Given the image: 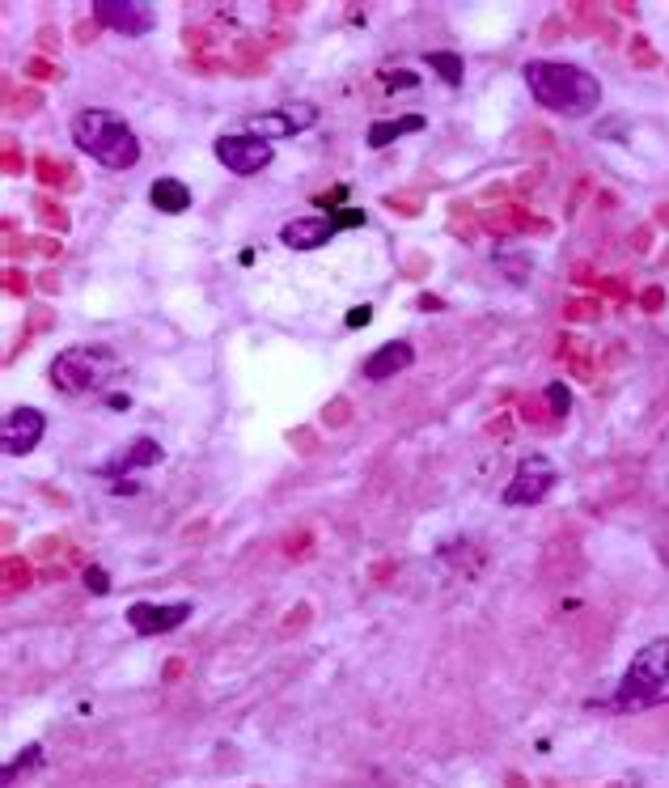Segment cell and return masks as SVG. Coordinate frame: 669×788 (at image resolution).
Returning a JSON list of instances; mask_svg holds the SVG:
<instances>
[{
  "mask_svg": "<svg viewBox=\"0 0 669 788\" xmlns=\"http://www.w3.org/2000/svg\"><path fill=\"white\" fill-rule=\"evenodd\" d=\"M526 85L538 106H547V111H559V115H593L602 102V85L593 73L576 64H564V60H530L526 64Z\"/></svg>",
  "mask_w": 669,
  "mask_h": 788,
  "instance_id": "cell-1",
  "label": "cell"
},
{
  "mask_svg": "<svg viewBox=\"0 0 669 788\" xmlns=\"http://www.w3.org/2000/svg\"><path fill=\"white\" fill-rule=\"evenodd\" d=\"M72 140H77L81 153H89L106 170H132L140 161L136 132L115 111H102V106H85V111L72 119Z\"/></svg>",
  "mask_w": 669,
  "mask_h": 788,
  "instance_id": "cell-2",
  "label": "cell"
},
{
  "mask_svg": "<svg viewBox=\"0 0 669 788\" xmlns=\"http://www.w3.org/2000/svg\"><path fill=\"white\" fill-rule=\"evenodd\" d=\"M657 704H669V636L644 644L631 657L619 691H614V708L619 712H644Z\"/></svg>",
  "mask_w": 669,
  "mask_h": 788,
  "instance_id": "cell-3",
  "label": "cell"
},
{
  "mask_svg": "<svg viewBox=\"0 0 669 788\" xmlns=\"http://www.w3.org/2000/svg\"><path fill=\"white\" fill-rule=\"evenodd\" d=\"M111 373H115V356L106 348H68L51 365V382L64 394H85V390H98Z\"/></svg>",
  "mask_w": 669,
  "mask_h": 788,
  "instance_id": "cell-4",
  "label": "cell"
},
{
  "mask_svg": "<svg viewBox=\"0 0 669 788\" xmlns=\"http://www.w3.org/2000/svg\"><path fill=\"white\" fill-rule=\"evenodd\" d=\"M551 488H555V467H551V458L526 454V458L517 462V475L509 479V488H504V505H513V509L538 505V500L547 496Z\"/></svg>",
  "mask_w": 669,
  "mask_h": 788,
  "instance_id": "cell-5",
  "label": "cell"
},
{
  "mask_svg": "<svg viewBox=\"0 0 669 788\" xmlns=\"http://www.w3.org/2000/svg\"><path fill=\"white\" fill-rule=\"evenodd\" d=\"M94 17L98 26L119 30L128 39H140V34H149L157 26V9L144 5V0H94Z\"/></svg>",
  "mask_w": 669,
  "mask_h": 788,
  "instance_id": "cell-6",
  "label": "cell"
},
{
  "mask_svg": "<svg viewBox=\"0 0 669 788\" xmlns=\"http://www.w3.org/2000/svg\"><path fill=\"white\" fill-rule=\"evenodd\" d=\"M271 157H276V149H271L267 140L250 136V132L216 140V161H221L225 170H233V174H259L263 166H271Z\"/></svg>",
  "mask_w": 669,
  "mask_h": 788,
  "instance_id": "cell-7",
  "label": "cell"
},
{
  "mask_svg": "<svg viewBox=\"0 0 669 788\" xmlns=\"http://www.w3.org/2000/svg\"><path fill=\"white\" fill-rule=\"evenodd\" d=\"M43 433H47V420H43L39 407H13L5 416V424H0V445H5V454L26 458V454L39 450Z\"/></svg>",
  "mask_w": 669,
  "mask_h": 788,
  "instance_id": "cell-8",
  "label": "cell"
},
{
  "mask_svg": "<svg viewBox=\"0 0 669 788\" xmlns=\"http://www.w3.org/2000/svg\"><path fill=\"white\" fill-rule=\"evenodd\" d=\"M318 123V106L314 102H288V106H280V111H259V115H250V136H259V140H271V136H293V132H305V128H314Z\"/></svg>",
  "mask_w": 669,
  "mask_h": 788,
  "instance_id": "cell-9",
  "label": "cell"
},
{
  "mask_svg": "<svg viewBox=\"0 0 669 788\" xmlns=\"http://www.w3.org/2000/svg\"><path fill=\"white\" fill-rule=\"evenodd\" d=\"M191 619V602H174V606H157V602H132L128 606V623L140 636H166L178 623Z\"/></svg>",
  "mask_w": 669,
  "mask_h": 788,
  "instance_id": "cell-10",
  "label": "cell"
},
{
  "mask_svg": "<svg viewBox=\"0 0 669 788\" xmlns=\"http://www.w3.org/2000/svg\"><path fill=\"white\" fill-rule=\"evenodd\" d=\"M339 234L331 217H301V221H288L280 229V242L288 250H318L322 242H331Z\"/></svg>",
  "mask_w": 669,
  "mask_h": 788,
  "instance_id": "cell-11",
  "label": "cell"
},
{
  "mask_svg": "<svg viewBox=\"0 0 669 788\" xmlns=\"http://www.w3.org/2000/svg\"><path fill=\"white\" fill-rule=\"evenodd\" d=\"M411 361H415V348L407 344V339H394V344H382L377 352L365 356V378L386 382V378H394V373L411 369Z\"/></svg>",
  "mask_w": 669,
  "mask_h": 788,
  "instance_id": "cell-12",
  "label": "cell"
},
{
  "mask_svg": "<svg viewBox=\"0 0 669 788\" xmlns=\"http://www.w3.org/2000/svg\"><path fill=\"white\" fill-rule=\"evenodd\" d=\"M483 229H492V234H547V221H538L526 208H496L483 217Z\"/></svg>",
  "mask_w": 669,
  "mask_h": 788,
  "instance_id": "cell-13",
  "label": "cell"
},
{
  "mask_svg": "<svg viewBox=\"0 0 669 788\" xmlns=\"http://www.w3.org/2000/svg\"><path fill=\"white\" fill-rule=\"evenodd\" d=\"M559 361H568V369L576 378H593V369H598V352H593L581 335H559Z\"/></svg>",
  "mask_w": 669,
  "mask_h": 788,
  "instance_id": "cell-14",
  "label": "cell"
},
{
  "mask_svg": "<svg viewBox=\"0 0 669 788\" xmlns=\"http://www.w3.org/2000/svg\"><path fill=\"white\" fill-rule=\"evenodd\" d=\"M149 200H153L157 212H170V217H178V212L191 208V191H187V183H178V178H157L153 191H149Z\"/></svg>",
  "mask_w": 669,
  "mask_h": 788,
  "instance_id": "cell-15",
  "label": "cell"
},
{
  "mask_svg": "<svg viewBox=\"0 0 669 788\" xmlns=\"http://www.w3.org/2000/svg\"><path fill=\"white\" fill-rule=\"evenodd\" d=\"M424 128V115H403V119H377L373 128H369V149H386L390 140H399V136H407V132H420Z\"/></svg>",
  "mask_w": 669,
  "mask_h": 788,
  "instance_id": "cell-16",
  "label": "cell"
},
{
  "mask_svg": "<svg viewBox=\"0 0 669 788\" xmlns=\"http://www.w3.org/2000/svg\"><path fill=\"white\" fill-rule=\"evenodd\" d=\"M157 462H161V445L149 441V437H140V441H132V450L123 458L106 462L102 475H119V471H132V467H157Z\"/></svg>",
  "mask_w": 669,
  "mask_h": 788,
  "instance_id": "cell-17",
  "label": "cell"
},
{
  "mask_svg": "<svg viewBox=\"0 0 669 788\" xmlns=\"http://www.w3.org/2000/svg\"><path fill=\"white\" fill-rule=\"evenodd\" d=\"M34 585V568L26 564V555H5V589L17 594V589Z\"/></svg>",
  "mask_w": 669,
  "mask_h": 788,
  "instance_id": "cell-18",
  "label": "cell"
},
{
  "mask_svg": "<svg viewBox=\"0 0 669 788\" xmlns=\"http://www.w3.org/2000/svg\"><path fill=\"white\" fill-rule=\"evenodd\" d=\"M428 68H437L445 85H462V56H454V51H432Z\"/></svg>",
  "mask_w": 669,
  "mask_h": 788,
  "instance_id": "cell-19",
  "label": "cell"
},
{
  "mask_svg": "<svg viewBox=\"0 0 669 788\" xmlns=\"http://www.w3.org/2000/svg\"><path fill=\"white\" fill-rule=\"evenodd\" d=\"M39 759H43V746H39V742L26 746L22 755H13V763L5 767V776H0V780H5V788H9L17 776H22V772H30V767H39Z\"/></svg>",
  "mask_w": 669,
  "mask_h": 788,
  "instance_id": "cell-20",
  "label": "cell"
},
{
  "mask_svg": "<svg viewBox=\"0 0 669 788\" xmlns=\"http://www.w3.org/2000/svg\"><path fill=\"white\" fill-rule=\"evenodd\" d=\"M547 411H551L555 420H564L568 411H572V390H568L564 382H551V386H547Z\"/></svg>",
  "mask_w": 669,
  "mask_h": 788,
  "instance_id": "cell-21",
  "label": "cell"
},
{
  "mask_svg": "<svg viewBox=\"0 0 669 788\" xmlns=\"http://www.w3.org/2000/svg\"><path fill=\"white\" fill-rule=\"evenodd\" d=\"M627 51H631V64H636V68H657V64H661L657 51H653V43H648L644 34H636V39L627 43Z\"/></svg>",
  "mask_w": 669,
  "mask_h": 788,
  "instance_id": "cell-22",
  "label": "cell"
},
{
  "mask_svg": "<svg viewBox=\"0 0 669 788\" xmlns=\"http://www.w3.org/2000/svg\"><path fill=\"white\" fill-rule=\"evenodd\" d=\"M390 212H399V217H420V212H424V200H420V195H386V200H382Z\"/></svg>",
  "mask_w": 669,
  "mask_h": 788,
  "instance_id": "cell-23",
  "label": "cell"
},
{
  "mask_svg": "<svg viewBox=\"0 0 669 788\" xmlns=\"http://www.w3.org/2000/svg\"><path fill=\"white\" fill-rule=\"evenodd\" d=\"M564 318H568V322L602 318V301H598V297H589V301H568V306H564Z\"/></svg>",
  "mask_w": 669,
  "mask_h": 788,
  "instance_id": "cell-24",
  "label": "cell"
},
{
  "mask_svg": "<svg viewBox=\"0 0 669 788\" xmlns=\"http://www.w3.org/2000/svg\"><path fill=\"white\" fill-rule=\"evenodd\" d=\"M39 217H43V225L56 229V234H64V229H68V212L60 204H51V200H39Z\"/></svg>",
  "mask_w": 669,
  "mask_h": 788,
  "instance_id": "cell-25",
  "label": "cell"
},
{
  "mask_svg": "<svg viewBox=\"0 0 669 788\" xmlns=\"http://www.w3.org/2000/svg\"><path fill=\"white\" fill-rule=\"evenodd\" d=\"M598 293L602 297H610V301H631V289L619 280V276H606V280H598Z\"/></svg>",
  "mask_w": 669,
  "mask_h": 788,
  "instance_id": "cell-26",
  "label": "cell"
},
{
  "mask_svg": "<svg viewBox=\"0 0 669 788\" xmlns=\"http://www.w3.org/2000/svg\"><path fill=\"white\" fill-rule=\"evenodd\" d=\"M331 221H335V229H360L369 217H365V208H339Z\"/></svg>",
  "mask_w": 669,
  "mask_h": 788,
  "instance_id": "cell-27",
  "label": "cell"
},
{
  "mask_svg": "<svg viewBox=\"0 0 669 788\" xmlns=\"http://www.w3.org/2000/svg\"><path fill=\"white\" fill-rule=\"evenodd\" d=\"M85 585H89V594H111V577H106L98 564L85 568Z\"/></svg>",
  "mask_w": 669,
  "mask_h": 788,
  "instance_id": "cell-28",
  "label": "cell"
},
{
  "mask_svg": "<svg viewBox=\"0 0 669 788\" xmlns=\"http://www.w3.org/2000/svg\"><path fill=\"white\" fill-rule=\"evenodd\" d=\"M640 306H644L648 314H661V310H665V289H661V284H648V289L640 293Z\"/></svg>",
  "mask_w": 669,
  "mask_h": 788,
  "instance_id": "cell-29",
  "label": "cell"
},
{
  "mask_svg": "<svg viewBox=\"0 0 669 788\" xmlns=\"http://www.w3.org/2000/svg\"><path fill=\"white\" fill-rule=\"evenodd\" d=\"M34 170H39V178H43V187H56L60 183V178L68 174L64 166H56V161H51V157H39V166H34Z\"/></svg>",
  "mask_w": 669,
  "mask_h": 788,
  "instance_id": "cell-30",
  "label": "cell"
},
{
  "mask_svg": "<svg viewBox=\"0 0 669 788\" xmlns=\"http://www.w3.org/2000/svg\"><path fill=\"white\" fill-rule=\"evenodd\" d=\"M348 416H352V407H348V399H335L327 411H322V420H327L331 428H343L348 424Z\"/></svg>",
  "mask_w": 669,
  "mask_h": 788,
  "instance_id": "cell-31",
  "label": "cell"
},
{
  "mask_svg": "<svg viewBox=\"0 0 669 788\" xmlns=\"http://www.w3.org/2000/svg\"><path fill=\"white\" fill-rule=\"evenodd\" d=\"M26 77H34V81H60V68L47 64V60H30L26 64Z\"/></svg>",
  "mask_w": 669,
  "mask_h": 788,
  "instance_id": "cell-32",
  "label": "cell"
},
{
  "mask_svg": "<svg viewBox=\"0 0 669 788\" xmlns=\"http://www.w3.org/2000/svg\"><path fill=\"white\" fill-rule=\"evenodd\" d=\"M5 289H9L13 297H26V293H30V276L17 272V267H9V272H5Z\"/></svg>",
  "mask_w": 669,
  "mask_h": 788,
  "instance_id": "cell-33",
  "label": "cell"
},
{
  "mask_svg": "<svg viewBox=\"0 0 669 788\" xmlns=\"http://www.w3.org/2000/svg\"><path fill=\"white\" fill-rule=\"evenodd\" d=\"M183 43H187V51H195V56H200V51H208V43H212V34L208 30H200V26H187V34H183Z\"/></svg>",
  "mask_w": 669,
  "mask_h": 788,
  "instance_id": "cell-34",
  "label": "cell"
},
{
  "mask_svg": "<svg viewBox=\"0 0 669 788\" xmlns=\"http://www.w3.org/2000/svg\"><path fill=\"white\" fill-rule=\"evenodd\" d=\"M310 543H314V539H310V530H297L293 539L284 543V551H288V555H297V560H305V551H310Z\"/></svg>",
  "mask_w": 669,
  "mask_h": 788,
  "instance_id": "cell-35",
  "label": "cell"
},
{
  "mask_svg": "<svg viewBox=\"0 0 669 788\" xmlns=\"http://www.w3.org/2000/svg\"><path fill=\"white\" fill-rule=\"evenodd\" d=\"M420 85V77L407 73V68H399V73H386V89H415Z\"/></svg>",
  "mask_w": 669,
  "mask_h": 788,
  "instance_id": "cell-36",
  "label": "cell"
},
{
  "mask_svg": "<svg viewBox=\"0 0 669 788\" xmlns=\"http://www.w3.org/2000/svg\"><path fill=\"white\" fill-rule=\"evenodd\" d=\"M5 170H9V174H22V170H26V157L17 153L13 140H5Z\"/></svg>",
  "mask_w": 669,
  "mask_h": 788,
  "instance_id": "cell-37",
  "label": "cell"
},
{
  "mask_svg": "<svg viewBox=\"0 0 669 788\" xmlns=\"http://www.w3.org/2000/svg\"><path fill=\"white\" fill-rule=\"evenodd\" d=\"M30 250H39V255H47V259H56L60 255V238H30Z\"/></svg>",
  "mask_w": 669,
  "mask_h": 788,
  "instance_id": "cell-38",
  "label": "cell"
},
{
  "mask_svg": "<svg viewBox=\"0 0 669 788\" xmlns=\"http://www.w3.org/2000/svg\"><path fill=\"white\" fill-rule=\"evenodd\" d=\"M369 318H373V306H356V310H348V318H343V322H348V327L356 331V327H365Z\"/></svg>",
  "mask_w": 669,
  "mask_h": 788,
  "instance_id": "cell-39",
  "label": "cell"
},
{
  "mask_svg": "<svg viewBox=\"0 0 669 788\" xmlns=\"http://www.w3.org/2000/svg\"><path fill=\"white\" fill-rule=\"evenodd\" d=\"M9 106H13V111H34V106H39V94H30V89H26V94H13Z\"/></svg>",
  "mask_w": 669,
  "mask_h": 788,
  "instance_id": "cell-40",
  "label": "cell"
},
{
  "mask_svg": "<svg viewBox=\"0 0 669 788\" xmlns=\"http://www.w3.org/2000/svg\"><path fill=\"white\" fill-rule=\"evenodd\" d=\"M572 280H576V284H598V272H593L589 263H576V267H572Z\"/></svg>",
  "mask_w": 669,
  "mask_h": 788,
  "instance_id": "cell-41",
  "label": "cell"
},
{
  "mask_svg": "<svg viewBox=\"0 0 669 788\" xmlns=\"http://www.w3.org/2000/svg\"><path fill=\"white\" fill-rule=\"evenodd\" d=\"M39 43H43V51H60V30H39Z\"/></svg>",
  "mask_w": 669,
  "mask_h": 788,
  "instance_id": "cell-42",
  "label": "cell"
},
{
  "mask_svg": "<svg viewBox=\"0 0 669 788\" xmlns=\"http://www.w3.org/2000/svg\"><path fill=\"white\" fill-rule=\"evenodd\" d=\"M487 433H492V437H504V433H509V416H496L492 424H487Z\"/></svg>",
  "mask_w": 669,
  "mask_h": 788,
  "instance_id": "cell-43",
  "label": "cell"
},
{
  "mask_svg": "<svg viewBox=\"0 0 669 788\" xmlns=\"http://www.w3.org/2000/svg\"><path fill=\"white\" fill-rule=\"evenodd\" d=\"M39 289H43V293H56V289H60V284H56V272H43V276H39Z\"/></svg>",
  "mask_w": 669,
  "mask_h": 788,
  "instance_id": "cell-44",
  "label": "cell"
},
{
  "mask_svg": "<svg viewBox=\"0 0 669 788\" xmlns=\"http://www.w3.org/2000/svg\"><path fill=\"white\" fill-rule=\"evenodd\" d=\"M94 34H98L94 26H89V22H81V26H77V43H89V39H94Z\"/></svg>",
  "mask_w": 669,
  "mask_h": 788,
  "instance_id": "cell-45",
  "label": "cell"
},
{
  "mask_svg": "<svg viewBox=\"0 0 669 788\" xmlns=\"http://www.w3.org/2000/svg\"><path fill=\"white\" fill-rule=\"evenodd\" d=\"M521 411H526V420H530V416H538V411H542V403L538 399H526V403H521Z\"/></svg>",
  "mask_w": 669,
  "mask_h": 788,
  "instance_id": "cell-46",
  "label": "cell"
},
{
  "mask_svg": "<svg viewBox=\"0 0 669 788\" xmlns=\"http://www.w3.org/2000/svg\"><path fill=\"white\" fill-rule=\"evenodd\" d=\"M653 217H657V225H665V229H669V204H657Z\"/></svg>",
  "mask_w": 669,
  "mask_h": 788,
  "instance_id": "cell-47",
  "label": "cell"
},
{
  "mask_svg": "<svg viewBox=\"0 0 669 788\" xmlns=\"http://www.w3.org/2000/svg\"><path fill=\"white\" fill-rule=\"evenodd\" d=\"M420 310H441V301H437V297H428V293H424V297H420Z\"/></svg>",
  "mask_w": 669,
  "mask_h": 788,
  "instance_id": "cell-48",
  "label": "cell"
}]
</instances>
